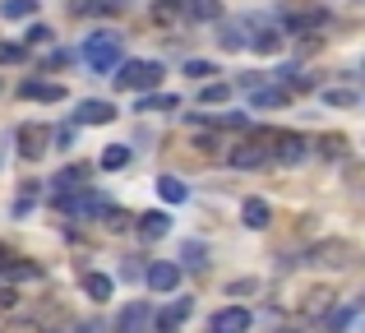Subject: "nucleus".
<instances>
[{
    "label": "nucleus",
    "mask_w": 365,
    "mask_h": 333,
    "mask_svg": "<svg viewBox=\"0 0 365 333\" xmlns=\"http://www.w3.org/2000/svg\"><path fill=\"white\" fill-rule=\"evenodd\" d=\"M162 61H120V70H116V88H125V93H148V88H158L162 83Z\"/></svg>",
    "instance_id": "f257e3e1"
},
{
    "label": "nucleus",
    "mask_w": 365,
    "mask_h": 333,
    "mask_svg": "<svg viewBox=\"0 0 365 333\" xmlns=\"http://www.w3.org/2000/svg\"><path fill=\"white\" fill-rule=\"evenodd\" d=\"M120 42H125L120 33H93V37H88V46H83V61H88L98 74L120 70V61H125V56H120Z\"/></svg>",
    "instance_id": "f03ea898"
},
{
    "label": "nucleus",
    "mask_w": 365,
    "mask_h": 333,
    "mask_svg": "<svg viewBox=\"0 0 365 333\" xmlns=\"http://www.w3.org/2000/svg\"><path fill=\"white\" fill-rule=\"evenodd\" d=\"M56 204H61V213H70V217H102L111 208V199L102 195V190H74V195H61Z\"/></svg>",
    "instance_id": "7ed1b4c3"
},
{
    "label": "nucleus",
    "mask_w": 365,
    "mask_h": 333,
    "mask_svg": "<svg viewBox=\"0 0 365 333\" xmlns=\"http://www.w3.org/2000/svg\"><path fill=\"white\" fill-rule=\"evenodd\" d=\"M107 121H116V107L102 102V98L79 102V111H74V125H107Z\"/></svg>",
    "instance_id": "20e7f679"
},
{
    "label": "nucleus",
    "mask_w": 365,
    "mask_h": 333,
    "mask_svg": "<svg viewBox=\"0 0 365 333\" xmlns=\"http://www.w3.org/2000/svg\"><path fill=\"white\" fill-rule=\"evenodd\" d=\"M208 329L213 333H250V310L227 306V310H217V315L208 319Z\"/></svg>",
    "instance_id": "39448f33"
},
{
    "label": "nucleus",
    "mask_w": 365,
    "mask_h": 333,
    "mask_svg": "<svg viewBox=\"0 0 365 333\" xmlns=\"http://www.w3.org/2000/svg\"><path fill=\"white\" fill-rule=\"evenodd\" d=\"M190 315H195V301H190V297H176V301H171V306L158 315V333H176Z\"/></svg>",
    "instance_id": "423d86ee"
},
{
    "label": "nucleus",
    "mask_w": 365,
    "mask_h": 333,
    "mask_svg": "<svg viewBox=\"0 0 365 333\" xmlns=\"http://www.w3.org/2000/svg\"><path fill=\"white\" fill-rule=\"evenodd\" d=\"M176 282H180V264H176V260L148 264V287H153V292H171Z\"/></svg>",
    "instance_id": "0eeeda50"
},
{
    "label": "nucleus",
    "mask_w": 365,
    "mask_h": 333,
    "mask_svg": "<svg viewBox=\"0 0 365 333\" xmlns=\"http://www.w3.org/2000/svg\"><path fill=\"white\" fill-rule=\"evenodd\" d=\"M153 319V310H148V301H130V306L120 310V319H116V333H143V324Z\"/></svg>",
    "instance_id": "6e6552de"
},
{
    "label": "nucleus",
    "mask_w": 365,
    "mask_h": 333,
    "mask_svg": "<svg viewBox=\"0 0 365 333\" xmlns=\"http://www.w3.org/2000/svg\"><path fill=\"white\" fill-rule=\"evenodd\" d=\"M46 139H51V130H46V125H24V130H19V153H24V158H42L46 153Z\"/></svg>",
    "instance_id": "1a4fd4ad"
},
{
    "label": "nucleus",
    "mask_w": 365,
    "mask_h": 333,
    "mask_svg": "<svg viewBox=\"0 0 365 333\" xmlns=\"http://www.w3.org/2000/svg\"><path fill=\"white\" fill-rule=\"evenodd\" d=\"M134 227H139V236H143V241H162V236L171 232V217L162 213V208H153V213L134 217Z\"/></svg>",
    "instance_id": "9d476101"
},
{
    "label": "nucleus",
    "mask_w": 365,
    "mask_h": 333,
    "mask_svg": "<svg viewBox=\"0 0 365 333\" xmlns=\"http://www.w3.org/2000/svg\"><path fill=\"white\" fill-rule=\"evenodd\" d=\"M19 98H28V102H61L65 88L61 83H42V79H24L19 83Z\"/></svg>",
    "instance_id": "9b49d317"
},
{
    "label": "nucleus",
    "mask_w": 365,
    "mask_h": 333,
    "mask_svg": "<svg viewBox=\"0 0 365 333\" xmlns=\"http://www.w3.org/2000/svg\"><path fill=\"white\" fill-rule=\"evenodd\" d=\"M241 222L250 232H264L268 222H273V208H268V199H245L241 204Z\"/></svg>",
    "instance_id": "f8f14e48"
},
{
    "label": "nucleus",
    "mask_w": 365,
    "mask_h": 333,
    "mask_svg": "<svg viewBox=\"0 0 365 333\" xmlns=\"http://www.w3.org/2000/svg\"><path fill=\"white\" fill-rule=\"evenodd\" d=\"M305 135H277V163L282 167H296V163H305Z\"/></svg>",
    "instance_id": "ddd939ff"
},
{
    "label": "nucleus",
    "mask_w": 365,
    "mask_h": 333,
    "mask_svg": "<svg viewBox=\"0 0 365 333\" xmlns=\"http://www.w3.org/2000/svg\"><path fill=\"white\" fill-rule=\"evenodd\" d=\"M245 46H255V51H264V56H273V51H282V33L277 28H250V37H245Z\"/></svg>",
    "instance_id": "4468645a"
},
{
    "label": "nucleus",
    "mask_w": 365,
    "mask_h": 333,
    "mask_svg": "<svg viewBox=\"0 0 365 333\" xmlns=\"http://www.w3.org/2000/svg\"><path fill=\"white\" fill-rule=\"evenodd\" d=\"M227 163H232L236 171H259L268 163L264 158V148H255V144H241V148H232V158H227Z\"/></svg>",
    "instance_id": "2eb2a0df"
},
{
    "label": "nucleus",
    "mask_w": 365,
    "mask_h": 333,
    "mask_svg": "<svg viewBox=\"0 0 365 333\" xmlns=\"http://www.w3.org/2000/svg\"><path fill=\"white\" fill-rule=\"evenodd\" d=\"M83 292H88L93 301H107V297H116V282H111L107 273H83Z\"/></svg>",
    "instance_id": "dca6fc26"
},
{
    "label": "nucleus",
    "mask_w": 365,
    "mask_h": 333,
    "mask_svg": "<svg viewBox=\"0 0 365 333\" xmlns=\"http://www.w3.org/2000/svg\"><path fill=\"white\" fill-rule=\"evenodd\" d=\"M287 98H292L287 88H268V83H259V88H250V107H282Z\"/></svg>",
    "instance_id": "f3484780"
},
{
    "label": "nucleus",
    "mask_w": 365,
    "mask_h": 333,
    "mask_svg": "<svg viewBox=\"0 0 365 333\" xmlns=\"http://www.w3.org/2000/svg\"><path fill=\"white\" fill-rule=\"evenodd\" d=\"M83 176H88L83 167H65L61 176L51 180V185H56V199H61V195H74V190H83Z\"/></svg>",
    "instance_id": "a211bd4d"
},
{
    "label": "nucleus",
    "mask_w": 365,
    "mask_h": 333,
    "mask_svg": "<svg viewBox=\"0 0 365 333\" xmlns=\"http://www.w3.org/2000/svg\"><path fill=\"white\" fill-rule=\"evenodd\" d=\"M158 195L167 199V204H185V199H190V185L180 176H162L158 180Z\"/></svg>",
    "instance_id": "6ab92c4d"
},
{
    "label": "nucleus",
    "mask_w": 365,
    "mask_h": 333,
    "mask_svg": "<svg viewBox=\"0 0 365 333\" xmlns=\"http://www.w3.org/2000/svg\"><path fill=\"white\" fill-rule=\"evenodd\" d=\"M125 167H130V144L102 148V171H125Z\"/></svg>",
    "instance_id": "aec40b11"
},
{
    "label": "nucleus",
    "mask_w": 365,
    "mask_h": 333,
    "mask_svg": "<svg viewBox=\"0 0 365 333\" xmlns=\"http://www.w3.org/2000/svg\"><path fill=\"white\" fill-rule=\"evenodd\" d=\"M185 14L199 19V24H208V19H222V5H217V0H185Z\"/></svg>",
    "instance_id": "412c9836"
},
{
    "label": "nucleus",
    "mask_w": 365,
    "mask_h": 333,
    "mask_svg": "<svg viewBox=\"0 0 365 333\" xmlns=\"http://www.w3.org/2000/svg\"><path fill=\"white\" fill-rule=\"evenodd\" d=\"M347 255H351L347 241H333V245H319V250H314V264H347Z\"/></svg>",
    "instance_id": "4be33fe9"
},
{
    "label": "nucleus",
    "mask_w": 365,
    "mask_h": 333,
    "mask_svg": "<svg viewBox=\"0 0 365 333\" xmlns=\"http://www.w3.org/2000/svg\"><path fill=\"white\" fill-rule=\"evenodd\" d=\"M0 278H9V282H24V278H37V264H33V260H9L5 269H0Z\"/></svg>",
    "instance_id": "5701e85b"
},
{
    "label": "nucleus",
    "mask_w": 365,
    "mask_h": 333,
    "mask_svg": "<svg viewBox=\"0 0 365 333\" xmlns=\"http://www.w3.org/2000/svg\"><path fill=\"white\" fill-rule=\"evenodd\" d=\"M180 98H171V93H148V98H139V111H176Z\"/></svg>",
    "instance_id": "b1692460"
},
{
    "label": "nucleus",
    "mask_w": 365,
    "mask_h": 333,
    "mask_svg": "<svg viewBox=\"0 0 365 333\" xmlns=\"http://www.w3.org/2000/svg\"><path fill=\"white\" fill-rule=\"evenodd\" d=\"M0 14L5 19H28V14H37V0H5Z\"/></svg>",
    "instance_id": "393cba45"
},
{
    "label": "nucleus",
    "mask_w": 365,
    "mask_h": 333,
    "mask_svg": "<svg viewBox=\"0 0 365 333\" xmlns=\"http://www.w3.org/2000/svg\"><path fill=\"white\" fill-rule=\"evenodd\" d=\"M227 98H232V83H204V93H199V102H204V107L227 102Z\"/></svg>",
    "instance_id": "a878e982"
},
{
    "label": "nucleus",
    "mask_w": 365,
    "mask_h": 333,
    "mask_svg": "<svg viewBox=\"0 0 365 333\" xmlns=\"http://www.w3.org/2000/svg\"><path fill=\"white\" fill-rule=\"evenodd\" d=\"M176 264H190V269H204V245L199 241H185L180 245V260Z\"/></svg>",
    "instance_id": "bb28decb"
},
{
    "label": "nucleus",
    "mask_w": 365,
    "mask_h": 333,
    "mask_svg": "<svg viewBox=\"0 0 365 333\" xmlns=\"http://www.w3.org/2000/svg\"><path fill=\"white\" fill-rule=\"evenodd\" d=\"M324 102H329V107H356V93H347V88H324Z\"/></svg>",
    "instance_id": "cd10ccee"
},
{
    "label": "nucleus",
    "mask_w": 365,
    "mask_h": 333,
    "mask_svg": "<svg viewBox=\"0 0 365 333\" xmlns=\"http://www.w3.org/2000/svg\"><path fill=\"white\" fill-rule=\"evenodd\" d=\"M51 37H56V33H51V28H46V24H33V28H28V33H24V42H28V46H46V42H51Z\"/></svg>",
    "instance_id": "c85d7f7f"
},
{
    "label": "nucleus",
    "mask_w": 365,
    "mask_h": 333,
    "mask_svg": "<svg viewBox=\"0 0 365 333\" xmlns=\"http://www.w3.org/2000/svg\"><path fill=\"white\" fill-rule=\"evenodd\" d=\"M74 135H79V125H56V130H51L56 148H74Z\"/></svg>",
    "instance_id": "c756f323"
},
{
    "label": "nucleus",
    "mask_w": 365,
    "mask_h": 333,
    "mask_svg": "<svg viewBox=\"0 0 365 333\" xmlns=\"http://www.w3.org/2000/svg\"><path fill=\"white\" fill-rule=\"evenodd\" d=\"M102 217H107V232H125V227L134 222V217H125L120 208H107V213H102Z\"/></svg>",
    "instance_id": "7c9ffc66"
},
{
    "label": "nucleus",
    "mask_w": 365,
    "mask_h": 333,
    "mask_svg": "<svg viewBox=\"0 0 365 333\" xmlns=\"http://www.w3.org/2000/svg\"><path fill=\"white\" fill-rule=\"evenodd\" d=\"M351 319H356V306H347V310H338V315H333V319H329V333H342V329H347V324H351Z\"/></svg>",
    "instance_id": "2f4dec72"
},
{
    "label": "nucleus",
    "mask_w": 365,
    "mask_h": 333,
    "mask_svg": "<svg viewBox=\"0 0 365 333\" xmlns=\"http://www.w3.org/2000/svg\"><path fill=\"white\" fill-rule=\"evenodd\" d=\"M185 74H190V79H208V74H217V70L208 61H185Z\"/></svg>",
    "instance_id": "473e14b6"
},
{
    "label": "nucleus",
    "mask_w": 365,
    "mask_h": 333,
    "mask_svg": "<svg viewBox=\"0 0 365 333\" xmlns=\"http://www.w3.org/2000/svg\"><path fill=\"white\" fill-rule=\"evenodd\" d=\"M319 148H324V158H338L342 148H347V139H342V135H333V139H319Z\"/></svg>",
    "instance_id": "72a5a7b5"
},
{
    "label": "nucleus",
    "mask_w": 365,
    "mask_h": 333,
    "mask_svg": "<svg viewBox=\"0 0 365 333\" xmlns=\"http://www.w3.org/2000/svg\"><path fill=\"white\" fill-rule=\"evenodd\" d=\"M24 61V46H0V65H14Z\"/></svg>",
    "instance_id": "f704fd0d"
},
{
    "label": "nucleus",
    "mask_w": 365,
    "mask_h": 333,
    "mask_svg": "<svg viewBox=\"0 0 365 333\" xmlns=\"http://www.w3.org/2000/svg\"><path fill=\"white\" fill-rule=\"evenodd\" d=\"M14 301H19L14 292H9V287H0V310H14Z\"/></svg>",
    "instance_id": "c9c22d12"
},
{
    "label": "nucleus",
    "mask_w": 365,
    "mask_h": 333,
    "mask_svg": "<svg viewBox=\"0 0 365 333\" xmlns=\"http://www.w3.org/2000/svg\"><path fill=\"white\" fill-rule=\"evenodd\" d=\"M79 333H107V329H102L98 319H88V324H79Z\"/></svg>",
    "instance_id": "e433bc0d"
},
{
    "label": "nucleus",
    "mask_w": 365,
    "mask_h": 333,
    "mask_svg": "<svg viewBox=\"0 0 365 333\" xmlns=\"http://www.w3.org/2000/svg\"><path fill=\"white\" fill-rule=\"evenodd\" d=\"M5 264H9V250H5V245H0V269H5Z\"/></svg>",
    "instance_id": "4c0bfd02"
},
{
    "label": "nucleus",
    "mask_w": 365,
    "mask_h": 333,
    "mask_svg": "<svg viewBox=\"0 0 365 333\" xmlns=\"http://www.w3.org/2000/svg\"><path fill=\"white\" fill-rule=\"evenodd\" d=\"M282 333H296V329H282Z\"/></svg>",
    "instance_id": "58836bf2"
}]
</instances>
